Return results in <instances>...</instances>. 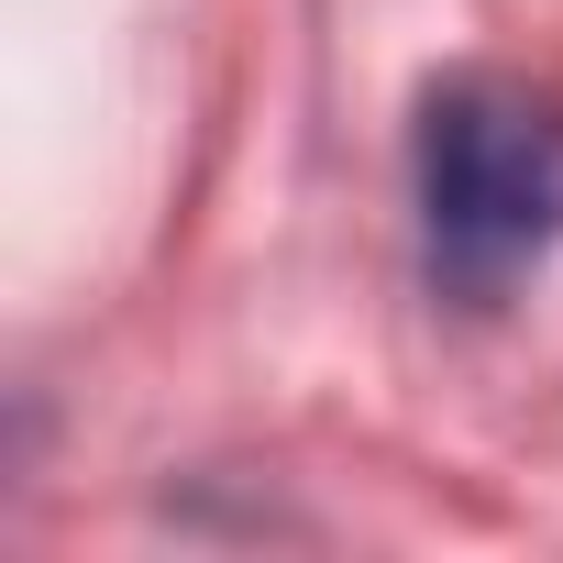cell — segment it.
Listing matches in <instances>:
<instances>
[{
    "label": "cell",
    "mask_w": 563,
    "mask_h": 563,
    "mask_svg": "<svg viewBox=\"0 0 563 563\" xmlns=\"http://www.w3.org/2000/svg\"><path fill=\"white\" fill-rule=\"evenodd\" d=\"M420 254L453 299H508L563 243V100L519 78H442L409 144Z\"/></svg>",
    "instance_id": "cell-1"
}]
</instances>
